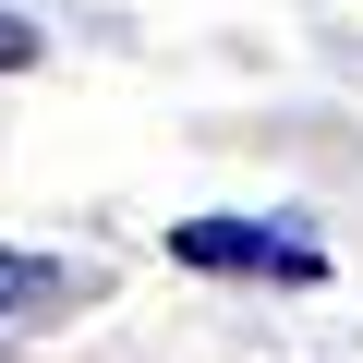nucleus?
<instances>
[{"mask_svg":"<svg viewBox=\"0 0 363 363\" xmlns=\"http://www.w3.org/2000/svg\"><path fill=\"white\" fill-rule=\"evenodd\" d=\"M169 255H182V267H206V279H291V291L327 267L303 230H255V218H182Z\"/></svg>","mask_w":363,"mask_h":363,"instance_id":"nucleus-1","label":"nucleus"},{"mask_svg":"<svg viewBox=\"0 0 363 363\" xmlns=\"http://www.w3.org/2000/svg\"><path fill=\"white\" fill-rule=\"evenodd\" d=\"M61 291H73V279H61L49 255H0V327H13V315H49Z\"/></svg>","mask_w":363,"mask_h":363,"instance_id":"nucleus-2","label":"nucleus"},{"mask_svg":"<svg viewBox=\"0 0 363 363\" xmlns=\"http://www.w3.org/2000/svg\"><path fill=\"white\" fill-rule=\"evenodd\" d=\"M25 61H37V25H25V13H0V73H25Z\"/></svg>","mask_w":363,"mask_h":363,"instance_id":"nucleus-3","label":"nucleus"}]
</instances>
